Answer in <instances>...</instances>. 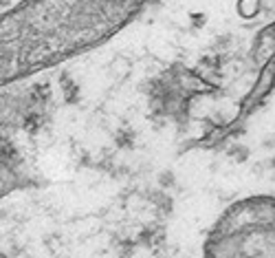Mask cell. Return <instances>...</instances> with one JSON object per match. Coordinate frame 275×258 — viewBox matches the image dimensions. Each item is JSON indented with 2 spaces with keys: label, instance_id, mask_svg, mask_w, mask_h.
Wrapping results in <instances>:
<instances>
[{
  "label": "cell",
  "instance_id": "cell-3",
  "mask_svg": "<svg viewBox=\"0 0 275 258\" xmlns=\"http://www.w3.org/2000/svg\"><path fill=\"white\" fill-rule=\"evenodd\" d=\"M273 166H275V161H273Z\"/></svg>",
  "mask_w": 275,
  "mask_h": 258
},
{
  "label": "cell",
  "instance_id": "cell-2",
  "mask_svg": "<svg viewBox=\"0 0 275 258\" xmlns=\"http://www.w3.org/2000/svg\"><path fill=\"white\" fill-rule=\"evenodd\" d=\"M174 179H172V174L170 172H165V174H161V186H170Z\"/></svg>",
  "mask_w": 275,
  "mask_h": 258
},
{
  "label": "cell",
  "instance_id": "cell-1",
  "mask_svg": "<svg viewBox=\"0 0 275 258\" xmlns=\"http://www.w3.org/2000/svg\"><path fill=\"white\" fill-rule=\"evenodd\" d=\"M117 144L119 146H132V132L130 130H123L121 135L117 137Z\"/></svg>",
  "mask_w": 275,
  "mask_h": 258
}]
</instances>
